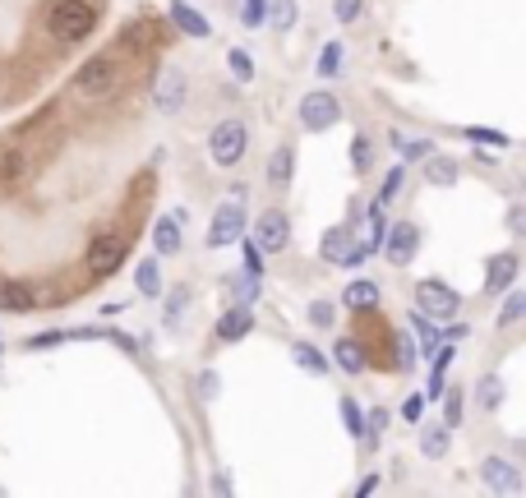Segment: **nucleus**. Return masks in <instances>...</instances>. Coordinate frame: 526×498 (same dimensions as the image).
<instances>
[{"mask_svg":"<svg viewBox=\"0 0 526 498\" xmlns=\"http://www.w3.org/2000/svg\"><path fill=\"white\" fill-rule=\"evenodd\" d=\"M93 24H97V14L84 0H60L56 10H51V33H56L60 42H84V37L93 33Z\"/></svg>","mask_w":526,"mask_h":498,"instance_id":"nucleus-1","label":"nucleus"},{"mask_svg":"<svg viewBox=\"0 0 526 498\" xmlns=\"http://www.w3.org/2000/svg\"><path fill=\"white\" fill-rule=\"evenodd\" d=\"M245 148H250V130H245V120H222L213 130V139H208V153H213L217 166H236L240 157H245Z\"/></svg>","mask_w":526,"mask_h":498,"instance_id":"nucleus-2","label":"nucleus"},{"mask_svg":"<svg viewBox=\"0 0 526 498\" xmlns=\"http://www.w3.org/2000/svg\"><path fill=\"white\" fill-rule=\"evenodd\" d=\"M245 236V208H240V194L236 199H227L222 208L213 213V226H208V245L213 249H227L236 245V240Z\"/></svg>","mask_w":526,"mask_h":498,"instance_id":"nucleus-3","label":"nucleus"},{"mask_svg":"<svg viewBox=\"0 0 526 498\" xmlns=\"http://www.w3.org/2000/svg\"><path fill=\"white\" fill-rule=\"evenodd\" d=\"M287 240H291L287 213H277V208L259 213V222H254V231H250V245L259 249V254H277V249H287Z\"/></svg>","mask_w":526,"mask_h":498,"instance_id":"nucleus-4","label":"nucleus"},{"mask_svg":"<svg viewBox=\"0 0 526 498\" xmlns=\"http://www.w3.org/2000/svg\"><path fill=\"white\" fill-rule=\"evenodd\" d=\"M416 305L430 314V319H453L457 309H462V296H457L453 286H443V282H420L416 286Z\"/></svg>","mask_w":526,"mask_h":498,"instance_id":"nucleus-5","label":"nucleus"},{"mask_svg":"<svg viewBox=\"0 0 526 498\" xmlns=\"http://www.w3.org/2000/svg\"><path fill=\"white\" fill-rule=\"evenodd\" d=\"M337 116H342V102H337L333 93H305V102H300V125L305 130H333Z\"/></svg>","mask_w":526,"mask_h":498,"instance_id":"nucleus-6","label":"nucleus"},{"mask_svg":"<svg viewBox=\"0 0 526 498\" xmlns=\"http://www.w3.org/2000/svg\"><path fill=\"white\" fill-rule=\"evenodd\" d=\"M370 249L360 245V240H351V231L347 226H333L328 236H323V259L328 263H342V268H356L360 259H365Z\"/></svg>","mask_w":526,"mask_h":498,"instance_id":"nucleus-7","label":"nucleus"},{"mask_svg":"<svg viewBox=\"0 0 526 498\" xmlns=\"http://www.w3.org/2000/svg\"><path fill=\"white\" fill-rule=\"evenodd\" d=\"M120 263H125V240L120 236H97L88 245V273L93 277H111Z\"/></svg>","mask_w":526,"mask_h":498,"instance_id":"nucleus-8","label":"nucleus"},{"mask_svg":"<svg viewBox=\"0 0 526 498\" xmlns=\"http://www.w3.org/2000/svg\"><path fill=\"white\" fill-rule=\"evenodd\" d=\"M383 254H388V263H393V268H407L411 259H416V249H420V231L411 222H397L393 231H383Z\"/></svg>","mask_w":526,"mask_h":498,"instance_id":"nucleus-9","label":"nucleus"},{"mask_svg":"<svg viewBox=\"0 0 526 498\" xmlns=\"http://www.w3.org/2000/svg\"><path fill=\"white\" fill-rule=\"evenodd\" d=\"M480 480L490 489H499V494H522V471L508 457H485L480 462Z\"/></svg>","mask_w":526,"mask_h":498,"instance_id":"nucleus-10","label":"nucleus"},{"mask_svg":"<svg viewBox=\"0 0 526 498\" xmlns=\"http://www.w3.org/2000/svg\"><path fill=\"white\" fill-rule=\"evenodd\" d=\"M153 107L162 111V116H180V107H185V74H180V70H167L162 79H157Z\"/></svg>","mask_w":526,"mask_h":498,"instance_id":"nucleus-11","label":"nucleus"},{"mask_svg":"<svg viewBox=\"0 0 526 498\" xmlns=\"http://www.w3.org/2000/svg\"><path fill=\"white\" fill-rule=\"evenodd\" d=\"M513 282H517V254H494L490 268H485V291H490V296H503Z\"/></svg>","mask_w":526,"mask_h":498,"instance_id":"nucleus-12","label":"nucleus"},{"mask_svg":"<svg viewBox=\"0 0 526 498\" xmlns=\"http://www.w3.org/2000/svg\"><path fill=\"white\" fill-rule=\"evenodd\" d=\"M79 88H84V93H107L111 83H116V65H111L107 56H97V60H88L84 70H79Z\"/></svg>","mask_w":526,"mask_h":498,"instance_id":"nucleus-13","label":"nucleus"},{"mask_svg":"<svg viewBox=\"0 0 526 498\" xmlns=\"http://www.w3.org/2000/svg\"><path fill=\"white\" fill-rule=\"evenodd\" d=\"M250 328H254V314L245 305H236V309H227V314H222V323H217V337H222V342H240V337H250Z\"/></svg>","mask_w":526,"mask_h":498,"instance_id":"nucleus-14","label":"nucleus"},{"mask_svg":"<svg viewBox=\"0 0 526 498\" xmlns=\"http://www.w3.org/2000/svg\"><path fill=\"white\" fill-rule=\"evenodd\" d=\"M342 305L356 309V314H365V309H379V282H351L347 291H342Z\"/></svg>","mask_w":526,"mask_h":498,"instance_id":"nucleus-15","label":"nucleus"},{"mask_svg":"<svg viewBox=\"0 0 526 498\" xmlns=\"http://www.w3.org/2000/svg\"><path fill=\"white\" fill-rule=\"evenodd\" d=\"M171 24H176L180 33H190V37H208V33H213L204 14H199V10H190L185 0H176V5H171Z\"/></svg>","mask_w":526,"mask_h":498,"instance_id":"nucleus-16","label":"nucleus"},{"mask_svg":"<svg viewBox=\"0 0 526 498\" xmlns=\"http://www.w3.org/2000/svg\"><path fill=\"white\" fill-rule=\"evenodd\" d=\"M153 249H157V254H180V222H176V217H157Z\"/></svg>","mask_w":526,"mask_h":498,"instance_id":"nucleus-17","label":"nucleus"},{"mask_svg":"<svg viewBox=\"0 0 526 498\" xmlns=\"http://www.w3.org/2000/svg\"><path fill=\"white\" fill-rule=\"evenodd\" d=\"M333 360L347 369V374H360V369H365V346L351 342V337H342V342L333 346Z\"/></svg>","mask_w":526,"mask_h":498,"instance_id":"nucleus-18","label":"nucleus"},{"mask_svg":"<svg viewBox=\"0 0 526 498\" xmlns=\"http://www.w3.org/2000/svg\"><path fill=\"white\" fill-rule=\"evenodd\" d=\"M134 286H139V296H162V268H157V259H144L139 263V273H134Z\"/></svg>","mask_w":526,"mask_h":498,"instance_id":"nucleus-19","label":"nucleus"},{"mask_svg":"<svg viewBox=\"0 0 526 498\" xmlns=\"http://www.w3.org/2000/svg\"><path fill=\"white\" fill-rule=\"evenodd\" d=\"M268 28H277V33H287V28H296V0H268Z\"/></svg>","mask_w":526,"mask_h":498,"instance_id":"nucleus-20","label":"nucleus"},{"mask_svg":"<svg viewBox=\"0 0 526 498\" xmlns=\"http://www.w3.org/2000/svg\"><path fill=\"white\" fill-rule=\"evenodd\" d=\"M291 171H296V153H291V148H277V153L268 157V180H273V185H291Z\"/></svg>","mask_w":526,"mask_h":498,"instance_id":"nucleus-21","label":"nucleus"},{"mask_svg":"<svg viewBox=\"0 0 526 498\" xmlns=\"http://www.w3.org/2000/svg\"><path fill=\"white\" fill-rule=\"evenodd\" d=\"M425 162H430V166H425V180H430V185H439V190H443V185H453V180H457V162H453V157H425Z\"/></svg>","mask_w":526,"mask_h":498,"instance_id":"nucleus-22","label":"nucleus"},{"mask_svg":"<svg viewBox=\"0 0 526 498\" xmlns=\"http://www.w3.org/2000/svg\"><path fill=\"white\" fill-rule=\"evenodd\" d=\"M420 452H425V457H443V452H448V425L420 429Z\"/></svg>","mask_w":526,"mask_h":498,"instance_id":"nucleus-23","label":"nucleus"},{"mask_svg":"<svg viewBox=\"0 0 526 498\" xmlns=\"http://www.w3.org/2000/svg\"><path fill=\"white\" fill-rule=\"evenodd\" d=\"M476 397H480L485 411H499V402H503V379L499 374H485V379L476 383Z\"/></svg>","mask_w":526,"mask_h":498,"instance_id":"nucleus-24","label":"nucleus"},{"mask_svg":"<svg viewBox=\"0 0 526 498\" xmlns=\"http://www.w3.org/2000/svg\"><path fill=\"white\" fill-rule=\"evenodd\" d=\"M291 356H296V365H300V369H310V374H328V360H323V351H319V346L300 342L296 351H291Z\"/></svg>","mask_w":526,"mask_h":498,"instance_id":"nucleus-25","label":"nucleus"},{"mask_svg":"<svg viewBox=\"0 0 526 498\" xmlns=\"http://www.w3.org/2000/svg\"><path fill=\"white\" fill-rule=\"evenodd\" d=\"M342 60H347L342 42H328V47H323V56H319V74H323V79H337V74H342Z\"/></svg>","mask_w":526,"mask_h":498,"instance_id":"nucleus-26","label":"nucleus"},{"mask_svg":"<svg viewBox=\"0 0 526 498\" xmlns=\"http://www.w3.org/2000/svg\"><path fill=\"white\" fill-rule=\"evenodd\" d=\"M231 286H236V300H240V305H250V300L259 296V273H250V268H245V273L231 277Z\"/></svg>","mask_w":526,"mask_h":498,"instance_id":"nucleus-27","label":"nucleus"},{"mask_svg":"<svg viewBox=\"0 0 526 498\" xmlns=\"http://www.w3.org/2000/svg\"><path fill=\"white\" fill-rule=\"evenodd\" d=\"M393 148H397L402 157H407V162H411V157L420 162V157H430V153H434V148H430L425 139H402V134H393Z\"/></svg>","mask_w":526,"mask_h":498,"instance_id":"nucleus-28","label":"nucleus"},{"mask_svg":"<svg viewBox=\"0 0 526 498\" xmlns=\"http://www.w3.org/2000/svg\"><path fill=\"white\" fill-rule=\"evenodd\" d=\"M526 314V296L522 291H513L508 296V305H503V314H499V328H517V319Z\"/></svg>","mask_w":526,"mask_h":498,"instance_id":"nucleus-29","label":"nucleus"},{"mask_svg":"<svg viewBox=\"0 0 526 498\" xmlns=\"http://www.w3.org/2000/svg\"><path fill=\"white\" fill-rule=\"evenodd\" d=\"M227 65H231V74H236V79L240 83H250L254 79V60H250V51H231V56H227Z\"/></svg>","mask_w":526,"mask_h":498,"instance_id":"nucleus-30","label":"nucleus"},{"mask_svg":"<svg viewBox=\"0 0 526 498\" xmlns=\"http://www.w3.org/2000/svg\"><path fill=\"white\" fill-rule=\"evenodd\" d=\"M467 139L480 143V148H485V143H494V148H508V134H503V130H485V125H471Z\"/></svg>","mask_w":526,"mask_h":498,"instance_id":"nucleus-31","label":"nucleus"},{"mask_svg":"<svg viewBox=\"0 0 526 498\" xmlns=\"http://www.w3.org/2000/svg\"><path fill=\"white\" fill-rule=\"evenodd\" d=\"M443 425H462V392H443Z\"/></svg>","mask_w":526,"mask_h":498,"instance_id":"nucleus-32","label":"nucleus"},{"mask_svg":"<svg viewBox=\"0 0 526 498\" xmlns=\"http://www.w3.org/2000/svg\"><path fill=\"white\" fill-rule=\"evenodd\" d=\"M0 305H5V309H28V305H33V296H28V291H24V286H5V291H0Z\"/></svg>","mask_w":526,"mask_h":498,"instance_id":"nucleus-33","label":"nucleus"},{"mask_svg":"<svg viewBox=\"0 0 526 498\" xmlns=\"http://www.w3.org/2000/svg\"><path fill=\"white\" fill-rule=\"evenodd\" d=\"M383 429H388V411L374 406V411L365 415V434H360V439H374V434H383Z\"/></svg>","mask_w":526,"mask_h":498,"instance_id":"nucleus-34","label":"nucleus"},{"mask_svg":"<svg viewBox=\"0 0 526 498\" xmlns=\"http://www.w3.org/2000/svg\"><path fill=\"white\" fill-rule=\"evenodd\" d=\"M342 420H347L351 434H365V415L356 411V402H351V397H342Z\"/></svg>","mask_w":526,"mask_h":498,"instance_id":"nucleus-35","label":"nucleus"},{"mask_svg":"<svg viewBox=\"0 0 526 498\" xmlns=\"http://www.w3.org/2000/svg\"><path fill=\"white\" fill-rule=\"evenodd\" d=\"M333 314H337V309L328 305V300H314V305H310V319H314V328H333Z\"/></svg>","mask_w":526,"mask_h":498,"instance_id":"nucleus-36","label":"nucleus"},{"mask_svg":"<svg viewBox=\"0 0 526 498\" xmlns=\"http://www.w3.org/2000/svg\"><path fill=\"white\" fill-rule=\"evenodd\" d=\"M416 337H420V346H425V351H434V346H439V332H434L430 314H425V319H416Z\"/></svg>","mask_w":526,"mask_h":498,"instance_id":"nucleus-37","label":"nucleus"},{"mask_svg":"<svg viewBox=\"0 0 526 498\" xmlns=\"http://www.w3.org/2000/svg\"><path fill=\"white\" fill-rule=\"evenodd\" d=\"M402 176H407L402 166H393V171H388V180H383V190H379V203H388L397 190H402Z\"/></svg>","mask_w":526,"mask_h":498,"instance_id":"nucleus-38","label":"nucleus"},{"mask_svg":"<svg viewBox=\"0 0 526 498\" xmlns=\"http://www.w3.org/2000/svg\"><path fill=\"white\" fill-rule=\"evenodd\" d=\"M240 19L250 28H259L263 24V0H240Z\"/></svg>","mask_w":526,"mask_h":498,"instance_id":"nucleus-39","label":"nucleus"},{"mask_svg":"<svg viewBox=\"0 0 526 498\" xmlns=\"http://www.w3.org/2000/svg\"><path fill=\"white\" fill-rule=\"evenodd\" d=\"M411 365H416V346L407 337H397V369H411Z\"/></svg>","mask_w":526,"mask_h":498,"instance_id":"nucleus-40","label":"nucleus"},{"mask_svg":"<svg viewBox=\"0 0 526 498\" xmlns=\"http://www.w3.org/2000/svg\"><path fill=\"white\" fill-rule=\"evenodd\" d=\"M333 14L342 19V24H351V19L360 14V0H333Z\"/></svg>","mask_w":526,"mask_h":498,"instance_id":"nucleus-41","label":"nucleus"},{"mask_svg":"<svg viewBox=\"0 0 526 498\" xmlns=\"http://www.w3.org/2000/svg\"><path fill=\"white\" fill-rule=\"evenodd\" d=\"M217 388H222V379H217V374H199V397H204V402H213Z\"/></svg>","mask_w":526,"mask_h":498,"instance_id":"nucleus-42","label":"nucleus"},{"mask_svg":"<svg viewBox=\"0 0 526 498\" xmlns=\"http://www.w3.org/2000/svg\"><path fill=\"white\" fill-rule=\"evenodd\" d=\"M402 415H407L411 425H416L420 415H425V397H407V406H402Z\"/></svg>","mask_w":526,"mask_h":498,"instance_id":"nucleus-43","label":"nucleus"},{"mask_svg":"<svg viewBox=\"0 0 526 498\" xmlns=\"http://www.w3.org/2000/svg\"><path fill=\"white\" fill-rule=\"evenodd\" d=\"M185 305H190V296L180 291V296L171 300V328H180V314H185Z\"/></svg>","mask_w":526,"mask_h":498,"instance_id":"nucleus-44","label":"nucleus"},{"mask_svg":"<svg viewBox=\"0 0 526 498\" xmlns=\"http://www.w3.org/2000/svg\"><path fill=\"white\" fill-rule=\"evenodd\" d=\"M351 157H356V166H370V139H356V148H351Z\"/></svg>","mask_w":526,"mask_h":498,"instance_id":"nucleus-45","label":"nucleus"}]
</instances>
